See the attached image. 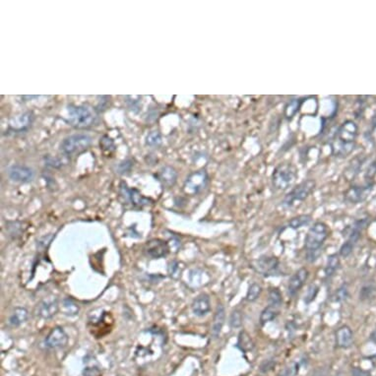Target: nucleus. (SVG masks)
<instances>
[{
	"label": "nucleus",
	"mask_w": 376,
	"mask_h": 376,
	"mask_svg": "<svg viewBox=\"0 0 376 376\" xmlns=\"http://www.w3.org/2000/svg\"><path fill=\"white\" fill-rule=\"evenodd\" d=\"M276 365V361L274 360H271V359H267L265 361H263V363L261 364L260 366V370L262 372H268L270 371L271 369H273V367Z\"/></svg>",
	"instance_id": "58836bf2"
},
{
	"label": "nucleus",
	"mask_w": 376,
	"mask_h": 376,
	"mask_svg": "<svg viewBox=\"0 0 376 376\" xmlns=\"http://www.w3.org/2000/svg\"><path fill=\"white\" fill-rule=\"evenodd\" d=\"M60 309L64 315L69 317L78 315L80 311V307L78 303L71 297H65L62 299Z\"/></svg>",
	"instance_id": "aec40b11"
},
{
	"label": "nucleus",
	"mask_w": 376,
	"mask_h": 376,
	"mask_svg": "<svg viewBox=\"0 0 376 376\" xmlns=\"http://www.w3.org/2000/svg\"><path fill=\"white\" fill-rule=\"evenodd\" d=\"M299 107H300V104H299V102H298V100H292V102H290L289 104H288V105L286 106V116L288 117V118H292V117H293V115L298 111V109H299Z\"/></svg>",
	"instance_id": "2f4dec72"
},
{
	"label": "nucleus",
	"mask_w": 376,
	"mask_h": 376,
	"mask_svg": "<svg viewBox=\"0 0 376 376\" xmlns=\"http://www.w3.org/2000/svg\"><path fill=\"white\" fill-rule=\"evenodd\" d=\"M279 314H280V307L268 305L261 312L260 317H259L260 323L262 325H264L266 323L272 322V321H274L277 318V316Z\"/></svg>",
	"instance_id": "b1692460"
},
{
	"label": "nucleus",
	"mask_w": 376,
	"mask_h": 376,
	"mask_svg": "<svg viewBox=\"0 0 376 376\" xmlns=\"http://www.w3.org/2000/svg\"><path fill=\"white\" fill-rule=\"evenodd\" d=\"M92 143V138L87 134H74L66 137L60 144V150L66 156H75L87 150Z\"/></svg>",
	"instance_id": "423d86ee"
},
{
	"label": "nucleus",
	"mask_w": 376,
	"mask_h": 376,
	"mask_svg": "<svg viewBox=\"0 0 376 376\" xmlns=\"http://www.w3.org/2000/svg\"><path fill=\"white\" fill-rule=\"evenodd\" d=\"M191 309L193 314L197 317H204L211 311V299L209 294L201 293L195 297L192 302Z\"/></svg>",
	"instance_id": "4468645a"
},
{
	"label": "nucleus",
	"mask_w": 376,
	"mask_h": 376,
	"mask_svg": "<svg viewBox=\"0 0 376 376\" xmlns=\"http://www.w3.org/2000/svg\"><path fill=\"white\" fill-rule=\"evenodd\" d=\"M209 176L206 170L200 169L194 171L187 176L184 184L183 191L188 195H197L202 192L208 186Z\"/></svg>",
	"instance_id": "0eeeda50"
},
{
	"label": "nucleus",
	"mask_w": 376,
	"mask_h": 376,
	"mask_svg": "<svg viewBox=\"0 0 376 376\" xmlns=\"http://www.w3.org/2000/svg\"><path fill=\"white\" fill-rule=\"evenodd\" d=\"M97 114L91 107L87 105H69L68 106V122L73 127L78 129L89 128L95 124Z\"/></svg>",
	"instance_id": "20e7f679"
},
{
	"label": "nucleus",
	"mask_w": 376,
	"mask_h": 376,
	"mask_svg": "<svg viewBox=\"0 0 376 376\" xmlns=\"http://www.w3.org/2000/svg\"><path fill=\"white\" fill-rule=\"evenodd\" d=\"M316 187V181L314 179H306L294 186L292 189L285 196L282 206L286 209L292 208L308 198V196L314 191Z\"/></svg>",
	"instance_id": "39448f33"
},
{
	"label": "nucleus",
	"mask_w": 376,
	"mask_h": 376,
	"mask_svg": "<svg viewBox=\"0 0 376 376\" xmlns=\"http://www.w3.org/2000/svg\"><path fill=\"white\" fill-rule=\"evenodd\" d=\"M341 266V261H340V256L339 254H331L328 256L327 263L324 269V274L327 279L332 278L336 272L339 270Z\"/></svg>",
	"instance_id": "5701e85b"
},
{
	"label": "nucleus",
	"mask_w": 376,
	"mask_h": 376,
	"mask_svg": "<svg viewBox=\"0 0 376 376\" xmlns=\"http://www.w3.org/2000/svg\"><path fill=\"white\" fill-rule=\"evenodd\" d=\"M261 293H262V287L257 283H252L248 288V291L246 293V300L249 302H254L259 298Z\"/></svg>",
	"instance_id": "bb28decb"
},
{
	"label": "nucleus",
	"mask_w": 376,
	"mask_h": 376,
	"mask_svg": "<svg viewBox=\"0 0 376 376\" xmlns=\"http://www.w3.org/2000/svg\"><path fill=\"white\" fill-rule=\"evenodd\" d=\"M145 252L153 259L166 257L169 252L168 242L160 238L151 239L145 244Z\"/></svg>",
	"instance_id": "9d476101"
},
{
	"label": "nucleus",
	"mask_w": 376,
	"mask_h": 376,
	"mask_svg": "<svg viewBox=\"0 0 376 376\" xmlns=\"http://www.w3.org/2000/svg\"><path fill=\"white\" fill-rule=\"evenodd\" d=\"M353 373V376H369V373L364 371V370H361L359 368H354V370L352 371Z\"/></svg>",
	"instance_id": "a19ab883"
},
{
	"label": "nucleus",
	"mask_w": 376,
	"mask_h": 376,
	"mask_svg": "<svg viewBox=\"0 0 376 376\" xmlns=\"http://www.w3.org/2000/svg\"><path fill=\"white\" fill-rule=\"evenodd\" d=\"M58 299L54 296L46 297L37 306V314L42 319H50L59 310Z\"/></svg>",
	"instance_id": "f8f14e48"
},
{
	"label": "nucleus",
	"mask_w": 376,
	"mask_h": 376,
	"mask_svg": "<svg viewBox=\"0 0 376 376\" xmlns=\"http://www.w3.org/2000/svg\"><path fill=\"white\" fill-rule=\"evenodd\" d=\"M375 173H376V161L374 163H372L370 165V167H368V169L366 171V174H365V177L368 180V178H372L375 175Z\"/></svg>",
	"instance_id": "ea45409f"
},
{
	"label": "nucleus",
	"mask_w": 376,
	"mask_h": 376,
	"mask_svg": "<svg viewBox=\"0 0 376 376\" xmlns=\"http://www.w3.org/2000/svg\"><path fill=\"white\" fill-rule=\"evenodd\" d=\"M335 341L336 346L339 349H350L354 344V333L352 329L347 326H341L335 333Z\"/></svg>",
	"instance_id": "dca6fc26"
},
{
	"label": "nucleus",
	"mask_w": 376,
	"mask_h": 376,
	"mask_svg": "<svg viewBox=\"0 0 376 376\" xmlns=\"http://www.w3.org/2000/svg\"><path fill=\"white\" fill-rule=\"evenodd\" d=\"M355 244H353V243H351V242H349V241H346V242L341 246V248H340L339 256H341V257H343V258L349 257V256L352 254L353 250H354V248H355Z\"/></svg>",
	"instance_id": "473e14b6"
},
{
	"label": "nucleus",
	"mask_w": 376,
	"mask_h": 376,
	"mask_svg": "<svg viewBox=\"0 0 376 376\" xmlns=\"http://www.w3.org/2000/svg\"><path fill=\"white\" fill-rule=\"evenodd\" d=\"M311 222H312V217L310 215H299L290 220L289 227L292 230H297L310 225Z\"/></svg>",
	"instance_id": "393cba45"
},
{
	"label": "nucleus",
	"mask_w": 376,
	"mask_h": 376,
	"mask_svg": "<svg viewBox=\"0 0 376 376\" xmlns=\"http://www.w3.org/2000/svg\"><path fill=\"white\" fill-rule=\"evenodd\" d=\"M230 326L233 329H237V328H240L241 325H242V314L241 312L237 309L233 310L231 313H230Z\"/></svg>",
	"instance_id": "c756f323"
},
{
	"label": "nucleus",
	"mask_w": 376,
	"mask_h": 376,
	"mask_svg": "<svg viewBox=\"0 0 376 376\" xmlns=\"http://www.w3.org/2000/svg\"><path fill=\"white\" fill-rule=\"evenodd\" d=\"M349 296V290H348V286L347 284H343L336 292V294H335V297H336V301L338 302H341V301H344L348 298Z\"/></svg>",
	"instance_id": "f704fd0d"
},
{
	"label": "nucleus",
	"mask_w": 376,
	"mask_h": 376,
	"mask_svg": "<svg viewBox=\"0 0 376 376\" xmlns=\"http://www.w3.org/2000/svg\"><path fill=\"white\" fill-rule=\"evenodd\" d=\"M309 277V271L302 267L298 269L290 279L289 285H288V292L290 295H294L305 284Z\"/></svg>",
	"instance_id": "ddd939ff"
},
{
	"label": "nucleus",
	"mask_w": 376,
	"mask_h": 376,
	"mask_svg": "<svg viewBox=\"0 0 376 376\" xmlns=\"http://www.w3.org/2000/svg\"><path fill=\"white\" fill-rule=\"evenodd\" d=\"M297 176V168L293 164H280L272 173V185L278 191H286L295 182Z\"/></svg>",
	"instance_id": "7ed1b4c3"
},
{
	"label": "nucleus",
	"mask_w": 376,
	"mask_h": 376,
	"mask_svg": "<svg viewBox=\"0 0 376 376\" xmlns=\"http://www.w3.org/2000/svg\"><path fill=\"white\" fill-rule=\"evenodd\" d=\"M318 292H319V287L317 285H315V284L309 285L307 290H306V293L304 294V298H303L304 302L306 304L311 303L313 300L316 298Z\"/></svg>",
	"instance_id": "c85d7f7f"
},
{
	"label": "nucleus",
	"mask_w": 376,
	"mask_h": 376,
	"mask_svg": "<svg viewBox=\"0 0 376 376\" xmlns=\"http://www.w3.org/2000/svg\"><path fill=\"white\" fill-rule=\"evenodd\" d=\"M329 234V227L323 222H316L310 227L304 240L306 260L308 262L312 263L318 259L321 254V247Z\"/></svg>",
	"instance_id": "f03ea898"
},
{
	"label": "nucleus",
	"mask_w": 376,
	"mask_h": 376,
	"mask_svg": "<svg viewBox=\"0 0 376 376\" xmlns=\"http://www.w3.org/2000/svg\"><path fill=\"white\" fill-rule=\"evenodd\" d=\"M162 142V137L159 131H153L147 136V144L151 147L160 145Z\"/></svg>",
	"instance_id": "72a5a7b5"
},
{
	"label": "nucleus",
	"mask_w": 376,
	"mask_h": 376,
	"mask_svg": "<svg viewBox=\"0 0 376 376\" xmlns=\"http://www.w3.org/2000/svg\"><path fill=\"white\" fill-rule=\"evenodd\" d=\"M374 292H375V288H373L372 286L368 285V286H365V287H363V288L361 289L359 296H360V298H361L362 300L368 299L370 296H372V294L374 293Z\"/></svg>",
	"instance_id": "e433bc0d"
},
{
	"label": "nucleus",
	"mask_w": 376,
	"mask_h": 376,
	"mask_svg": "<svg viewBox=\"0 0 376 376\" xmlns=\"http://www.w3.org/2000/svg\"><path fill=\"white\" fill-rule=\"evenodd\" d=\"M53 238H54V234H47V235H45V236L41 237V238L38 240V243H37L38 248L41 249V250L46 249V248L49 246V244H50V242L52 241Z\"/></svg>",
	"instance_id": "c9c22d12"
},
{
	"label": "nucleus",
	"mask_w": 376,
	"mask_h": 376,
	"mask_svg": "<svg viewBox=\"0 0 376 376\" xmlns=\"http://www.w3.org/2000/svg\"><path fill=\"white\" fill-rule=\"evenodd\" d=\"M157 177L163 183V185H165L167 187H171L176 182L177 172L171 167H165L160 170Z\"/></svg>",
	"instance_id": "6ab92c4d"
},
{
	"label": "nucleus",
	"mask_w": 376,
	"mask_h": 376,
	"mask_svg": "<svg viewBox=\"0 0 376 376\" xmlns=\"http://www.w3.org/2000/svg\"><path fill=\"white\" fill-rule=\"evenodd\" d=\"M362 162L363 160H361L359 157L355 158L352 163L351 165L348 167V168L345 170L346 172V177L348 178V180H352L359 171V168L361 167V165H362Z\"/></svg>",
	"instance_id": "cd10ccee"
},
{
	"label": "nucleus",
	"mask_w": 376,
	"mask_h": 376,
	"mask_svg": "<svg viewBox=\"0 0 376 376\" xmlns=\"http://www.w3.org/2000/svg\"><path fill=\"white\" fill-rule=\"evenodd\" d=\"M226 321V309L225 306L220 303L217 306L215 315L213 318V324H212V329H211V334L214 338H219L223 326Z\"/></svg>",
	"instance_id": "f3484780"
},
{
	"label": "nucleus",
	"mask_w": 376,
	"mask_h": 376,
	"mask_svg": "<svg viewBox=\"0 0 376 376\" xmlns=\"http://www.w3.org/2000/svg\"><path fill=\"white\" fill-rule=\"evenodd\" d=\"M11 226H8V233L9 235H11L13 238H17L19 237L25 230L24 228H22V224L21 223H17V222H12L10 223Z\"/></svg>",
	"instance_id": "7c9ffc66"
},
{
	"label": "nucleus",
	"mask_w": 376,
	"mask_h": 376,
	"mask_svg": "<svg viewBox=\"0 0 376 376\" xmlns=\"http://www.w3.org/2000/svg\"><path fill=\"white\" fill-rule=\"evenodd\" d=\"M283 302L282 292L278 288H271L268 292V305L281 307Z\"/></svg>",
	"instance_id": "a878e982"
},
{
	"label": "nucleus",
	"mask_w": 376,
	"mask_h": 376,
	"mask_svg": "<svg viewBox=\"0 0 376 376\" xmlns=\"http://www.w3.org/2000/svg\"><path fill=\"white\" fill-rule=\"evenodd\" d=\"M373 184L367 182L365 185H354L344 193V199L350 204H357L363 202L372 190Z\"/></svg>",
	"instance_id": "6e6552de"
},
{
	"label": "nucleus",
	"mask_w": 376,
	"mask_h": 376,
	"mask_svg": "<svg viewBox=\"0 0 376 376\" xmlns=\"http://www.w3.org/2000/svg\"><path fill=\"white\" fill-rule=\"evenodd\" d=\"M296 367H298V366L294 365V366L286 367L283 371H281L279 376H294V374L298 371V368H296Z\"/></svg>",
	"instance_id": "4c0bfd02"
},
{
	"label": "nucleus",
	"mask_w": 376,
	"mask_h": 376,
	"mask_svg": "<svg viewBox=\"0 0 376 376\" xmlns=\"http://www.w3.org/2000/svg\"><path fill=\"white\" fill-rule=\"evenodd\" d=\"M358 127L353 120L343 122L333 135L330 146L332 155L337 158L348 157L355 149Z\"/></svg>",
	"instance_id": "f257e3e1"
},
{
	"label": "nucleus",
	"mask_w": 376,
	"mask_h": 376,
	"mask_svg": "<svg viewBox=\"0 0 376 376\" xmlns=\"http://www.w3.org/2000/svg\"><path fill=\"white\" fill-rule=\"evenodd\" d=\"M370 340L374 343V344H376V328L372 331V333L370 334Z\"/></svg>",
	"instance_id": "79ce46f5"
},
{
	"label": "nucleus",
	"mask_w": 376,
	"mask_h": 376,
	"mask_svg": "<svg viewBox=\"0 0 376 376\" xmlns=\"http://www.w3.org/2000/svg\"><path fill=\"white\" fill-rule=\"evenodd\" d=\"M68 335L64 331V329L56 326L52 328L47 336L45 337L44 344L45 347L48 349H60V348H64L68 344Z\"/></svg>",
	"instance_id": "1a4fd4ad"
},
{
	"label": "nucleus",
	"mask_w": 376,
	"mask_h": 376,
	"mask_svg": "<svg viewBox=\"0 0 376 376\" xmlns=\"http://www.w3.org/2000/svg\"><path fill=\"white\" fill-rule=\"evenodd\" d=\"M334 376H342L341 374H336V375H334Z\"/></svg>",
	"instance_id": "37998d69"
},
{
	"label": "nucleus",
	"mask_w": 376,
	"mask_h": 376,
	"mask_svg": "<svg viewBox=\"0 0 376 376\" xmlns=\"http://www.w3.org/2000/svg\"><path fill=\"white\" fill-rule=\"evenodd\" d=\"M280 261L275 256H261L255 263V269L264 277L274 276L279 269Z\"/></svg>",
	"instance_id": "9b49d317"
},
{
	"label": "nucleus",
	"mask_w": 376,
	"mask_h": 376,
	"mask_svg": "<svg viewBox=\"0 0 376 376\" xmlns=\"http://www.w3.org/2000/svg\"><path fill=\"white\" fill-rule=\"evenodd\" d=\"M121 188H122L124 194H126V196L128 197V199L132 202V204L134 206L142 207V206L148 204L149 199L142 196L141 193L137 189H129V188H127L125 184H124V187H121Z\"/></svg>",
	"instance_id": "4be33fe9"
},
{
	"label": "nucleus",
	"mask_w": 376,
	"mask_h": 376,
	"mask_svg": "<svg viewBox=\"0 0 376 376\" xmlns=\"http://www.w3.org/2000/svg\"><path fill=\"white\" fill-rule=\"evenodd\" d=\"M29 317V311L22 306L15 307L8 319V323L12 327H19L24 324Z\"/></svg>",
	"instance_id": "a211bd4d"
},
{
	"label": "nucleus",
	"mask_w": 376,
	"mask_h": 376,
	"mask_svg": "<svg viewBox=\"0 0 376 376\" xmlns=\"http://www.w3.org/2000/svg\"><path fill=\"white\" fill-rule=\"evenodd\" d=\"M8 175L10 179H12L13 181L27 183V182H31L34 179L35 172L29 167L14 166L9 169Z\"/></svg>",
	"instance_id": "2eb2a0df"
},
{
	"label": "nucleus",
	"mask_w": 376,
	"mask_h": 376,
	"mask_svg": "<svg viewBox=\"0 0 376 376\" xmlns=\"http://www.w3.org/2000/svg\"><path fill=\"white\" fill-rule=\"evenodd\" d=\"M254 342L251 338V336H250L246 331L242 330L239 332L238 334V337H237V343H236V347L243 353H248V352H251L253 349H254Z\"/></svg>",
	"instance_id": "412c9836"
}]
</instances>
